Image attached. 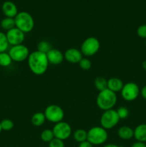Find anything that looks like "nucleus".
I'll return each mask as SVG.
<instances>
[{
	"label": "nucleus",
	"mask_w": 146,
	"mask_h": 147,
	"mask_svg": "<svg viewBox=\"0 0 146 147\" xmlns=\"http://www.w3.org/2000/svg\"><path fill=\"white\" fill-rule=\"evenodd\" d=\"M27 64L33 74L36 76H42L47 70L50 63L47 54L36 50L29 54L27 59Z\"/></svg>",
	"instance_id": "f257e3e1"
},
{
	"label": "nucleus",
	"mask_w": 146,
	"mask_h": 147,
	"mask_svg": "<svg viewBox=\"0 0 146 147\" xmlns=\"http://www.w3.org/2000/svg\"><path fill=\"white\" fill-rule=\"evenodd\" d=\"M117 100L116 93L107 88L102 91L99 92L96 98V103L100 110L104 111L113 109V107L117 103Z\"/></svg>",
	"instance_id": "f03ea898"
},
{
	"label": "nucleus",
	"mask_w": 146,
	"mask_h": 147,
	"mask_svg": "<svg viewBox=\"0 0 146 147\" xmlns=\"http://www.w3.org/2000/svg\"><path fill=\"white\" fill-rule=\"evenodd\" d=\"M15 26L17 28L21 30L25 34L31 32L34 27V20L32 16L27 11L18 12L15 17Z\"/></svg>",
	"instance_id": "7ed1b4c3"
},
{
	"label": "nucleus",
	"mask_w": 146,
	"mask_h": 147,
	"mask_svg": "<svg viewBox=\"0 0 146 147\" xmlns=\"http://www.w3.org/2000/svg\"><path fill=\"white\" fill-rule=\"evenodd\" d=\"M108 139V134L106 129L102 126H94L87 131V141L92 144L102 145Z\"/></svg>",
	"instance_id": "20e7f679"
},
{
	"label": "nucleus",
	"mask_w": 146,
	"mask_h": 147,
	"mask_svg": "<svg viewBox=\"0 0 146 147\" xmlns=\"http://www.w3.org/2000/svg\"><path fill=\"white\" fill-rule=\"evenodd\" d=\"M100 48V42L97 38L94 37H89L82 42L80 47V51L83 56L91 57L94 55Z\"/></svg>",
	"instance_id": "39448f33"
},
{
	"label": "nucleus",
	"mask_w": 146,
	"mask_h": 147,
	"mask_svg": "<svg viewBox=\"0 0 146 147\" xmlns=\"http://www.w3.org/2000/svg\"><path fill=\"white\" fill-rule=\"evenodd\" d=\"M120 120V119L116 110L110 109V110L104 111L100 117V126L104 128L106 130L111 129L117 126Z\"/></svg>",
	"instance_id": "423d86ee"
},
{
	"label": "nucleus",
	"mask_w": 146,
	"mask_h": 147,
	"mask_svg": "<svg viewBox=\"0 0 146 147\" xmlns=\"http://www.w3.org/2000/svg\"><path fill=\"white\" fill-rule=\"evenodd\" d=\"M44 116L46 120L51 123H57L62 121L64 117V112L62 107L56 104H51L44 110Z\"/></svg>",
	"instance_id": "0eeeda50"
},
{
	"label": "nucleus",
	"mask_w": 146,
	"mask_h": 147,
	"mask_svg": "<svg viewBox=\"0 0 146 147\" xmlns=\"http://www.w3.org/2000/svg\"><path fill=\"white\" fill-rule=\"evenodd\" d=\"M8 53L12 61L17 62V63L27 60L30 54L28 47L23 44L11 46Z\"/></svg>",
	"instance_id": "6e6552de"
},
{
	"label": "nucleus",
	"mask_w": 146,
	"mask_h": 147,
	"mask_svg": "<svg viewBox=\"0 0 146 147\" xmlns=\"http://www.w3.org/2000/svg\"><path fill=\"white\" fill-rule=\"evenodd\" d=\"M121 96L126 101H133L136 100L140 94L138 85L133 82H129L123 86L121 91Z\"/></svg>",
	"instance_id": "1a4fd4ad"
},
{
	"label": "nucleus",
	"mask_w": 146,
	"mask_h": 147,
	"mask_svg": "<svg viewBox=\"0 0 146 147\" xmlns=\"http://www.w3.org/2000/svg\"><path fill=\"white\" fill-rule=\"evenodd\" d=\"M52 131L54 132V137L62 141L69 139L72 135L71 126L63 121L55 123Z\"/></svg>",
	"instance_id": "9d476101"
},
{
	"label": "nucleus",
	"mask_w": 146,
	"mask_h": 147,
	"mask_svg": "<svg viewBox=\"0 0 146 147\" xmlns=\"http://www.w3.org/2000/svg\"><path fill=\"white\" fill-rule=\"evenodd\" d=\"M9 45L15 46L21 45L25 39V34L17 27L9 30L6 33Z\"/></svg>",
	"instance_id": "9b49d317"
},
{
	"label": "nucleus",
	"mask_w": 146,
	"mask_h": 147,
	"mask_svg": "<svg viewBox=\"0 0 146 147\" xmlns=\"http://www.w3.org/2000/svg\"><path fill=\"white\" fill-rule=\"evenodd\" d=\"M64 60L71 64H77L83 58V55L80 50L77 48H69L64 53Z\"/></svg>",
	"instance_id": "f8f14e48"
},
{
	"label": "nucleus",
	"mask_w": 146,
	"mask_h": 147,
	"mask_svg": "<svg viewBox=\"0 0 146 147\" xmlns=\"http://www.w3.org/2000/svg\"><path fill=\"white\" fill-rule=\"evenodd\" d=\"M47 57L48 59L49 63L51 65H54L61 64L64 60V54L60 50L54 48H52L47 53Z\"/></svg>",
	"instance_id": "ddd939ff"
},
{
	"label": "nucleus",
	"mask_w": 146,
	"mask_h": 147,
	"mask_svg": "<svg viewBox=\"0 0 146 147\" xmlns=\"http://www.w3.org/2000/svg\"><path fill=\"white\" fill-rule=\"evenodd\" d=\"M1 10L3 14L5 15V17L14 18L18 14L17 7L14 2L11 1H4L1 6Z\"/></svg>",
	"instance_id": "4468645a"
},
{
	"label": "nucleus",
	"mask_w": 146,
	"mask_h": 147,
	"mask_svg": "<svg viewBox=\"0 0 146 147\" xmlns=\"http://www.w3.org/2000/svg\"><path fill=\"white\" fill-rule=\"evenodd\" d=\"M123 86H124V83L123 80L118 78H110L107 80V89L115 93L121 91Z\"/></svg>",
	"instance_id": "2eb2a0df"
},
{
	"label": "nucleus",
	"mask_w": 146,
	"mask_h": 147,
	"mask_svg": "<svg viewBox=\"0 0 146 147\" xmlns=\"http://www.w3.org/2000/svg\"><path fill=\"white\" fill-rule=\"evenodd\" d=\"M117 136L123 140H130L134 137V129L128 126H123L117 130Z\"/></svg>",
	"instance_id": "dca6fc26"
},
{
	"label": "nucleus",
	"mask_w": 146,
	"mask_h": 147,
	"mask_svg": "<svg viewBox=\"0 0 146 147\" xmlns=\"http://www.w3.org/2000/svg\"><path fill=\"white\" fill-rule=\"evenodd\" d=\"M134 138L137 142H146V123L137 125L134 129Z\"/></svg>",
	"instance_id": "f3484780"
},
{
	"label": "nucleus",
	"mask_w": 146,
	"mask_h": 147,
	"mask_svg": "<svg viewBox=\"0 0 146 147\" xmlns=\"http://www.w3.org/2000/svg\"><path fill=\"white\" fill-rule=\"evenodd\" d=\"M46 118L43 112H37L34 113L31 118V123L35 127L42 126L46 121Z\"/></svg>",
	"instance_id": "a211bd4d"
},
{
	"label": "nucleus",
	"mask_w": 146,
	"mask_h": 147,
	"mask_svg": "<svg viewBox=\"0 0 146 147\" xmlns=\"http://www.w3.org/2000/svg\"><path fill=\"white\" fill-rule=\"evenodd\" d=\"M73 138L79 144L87 140V131L82 129H77L73 133Z\"/></svg>",
	"instance_id": "6ab92c4d"
},
{
	"label": "nucleus",
	"mask_w": 146,
	"mask_h": 147,
	"mask_svg": "<svg viewBox=\"0 0 146 147\" xmlns=\"http://www.w3.org/2000/svg\"><path fill=\"white\" fill-rule=\"evenodd\" d=\"M0 25H1V27L3 29V30H6L7 32L9 31V30L16 27L14 18L4 17V18L1 21Z\"/></svg>",
	"instance_id": "aec40b11"
},
{
	"label": "nucleus",
	"mask_w": 146,
	"mask_h": 147,
	"mask_svg": "<svg viewBox=\"0 0 146 147\" xmlns=\"http://www.w3.org/2000/svg\"><path fill=\"white\" fill-rule=\"evenodd\" d=\"M94 86L97 90L102 91L107 88V80L104 77H97L94 79Z\"/></svg>",
	"instance_id": "412c9836"
},
{
	"label": "nucleus",
	"mask_w": 146,
	"mask_h": 147,
	"mask_svg": "<svg viewBox=\"0 0 146 147\" xmlns=\"http://www.w3.org/2000/svg\"><path fill=\"white\" fill-rule=\"evenodd\" d=\"M40 138H41L42 142H46V143H50L55 137H54V134L52 129H44V130H43L42 131L41 135H40Z\"/></svg>",
	"instance_id": "4be33fe9"
},
{
	"label": "nucleus",
	"mask_w": 146,
	"mask_h": 147,
	"mask_svg": "<svg viewBox=\"0 0 146 147\" xmlns=\"http://www.w3.org/2000/svg\"><path fill=\"white\" fill-rule=\"evenodd\" d=\"M12 60L9 54L7 52L0 53V66L1 67H9L12 63Z\"/></svg>",
	"instance_id": "5701e85b"
},
{
	"label": "nucleus",
	"mask_w": 146,
	"mask_h": 147,
	"mask_svg": "<svg viewBox=\"0 0 146 147\" xmlns=\"http://www.w3.org/2000/svg\"><path fill=\"white\" fill-rule=\"evenodd\" d=\"M9 46V44L7 40L6 33L0 31V53L7 52Z\"/></svg>",
	"instance_id": "b1692460"
},
{
	"label": "nucleus",
	"mask_w": 146,
	"mask_h": 147,
	"mask_svg": "<svg viewBox=\"0 0 146 147\" xmlns=\"http://www.w3.org/2000/svg\"><path fill=\"white\" fill-rule=\"evenodd\" d=\"M37 51L45 53V54H47V53L52 49L50 43L49 42L46 41V40H41L40 42H39V43L37 44Z\"/></svg>",
	"instance_id": "393cba45"
},
{
	"label": "nucleus",
	"mask_w": 146,
	"mask_h": 147,
	"mask_svg": "<svg viewBox=\"0 0 146 147\" xmlns=\"http://www.w3.org/2000/svg\"><path fill=\"white\" fill-rule=\"evenodd\" d=\"M0 124H1V129L6 131L11 130L14 126V122L9 119H4L1 120V121H0Z\"/></svg>",
	"instance_id": "a878e982"
},
{
	"label": "nucleus",
	"mask_w": 146,
	"mask_h": 147,
	"mask_svg": "<svg viewBox=\"0 0 146 147\" xmlns=\"http://www.w3.org/2000/svg\"><path fill=\"white\" fill-rule=\"evenodd\" d=\"M78 64L80 68L83 70H89L92 67V62L87 57H83Z\"/></svg>",
	"instance_id": "bb28decb"
},
{
	"label": "nucleus",
	"mask_w": 146,
	"mask_h": 147,
	"mask_svg": "<svg viewBox=\"0 0 146 147\" xmlns=\"http://www.w3.org/2000/svg\"><path fill=\"white\" fill-rule=\"evenodd\" d=\"M117 115H118L120 119H125L128 117L129 116V110L125 106H120V108L116 110Z\"/></svg>",
	"instance_id": "cd10ccee"
},
{
	"label": "nucleus",
	"mask_w": 146,
	"mask_h": 147,
	"mask_svg": "<svg viewBox=\"0 0 146 147\" xmlns=\"http://www.w3.org/2000/svg\"><path fill=\"white\" fill-rule=\"evenodd\" d=\"M136 32L139 37L146 40V24H142L139 26Z\"/></svg>",
	"instance_id": "c85d7f7f"
},
{
	"label": "nucleus",
	"mask_w": 146,
	"mask_h": 147,
	"mask_svg": "<svg viewBox=\"0 0 146 147\" xmlns=\"http://www.w3.org/2000/svg\"><path fill=\"white\" fill-rule=\"evenodd\" d=\"M49 147H64V141L54 138L49 143Z\"/></svg>",
	"instance_id": "c756f323"
},
{
	"label": "nucleus",
	"mask_w": 146,
	"mask_h": 147,
	"mask_svg": "<svg viewBox=\"0 0 146 147\" xmlns=\"http://www.w3.org/2000/svg\"><path fill=\"white\" fill-rule=\"evenodd\" d=\"M131 147H146V144L144 143V142H137V141H136L135 143H133V144H132Z\"/></svg>",
	"instance_id": "7c9ffc66"
},
{
	"label": "nucleus",
	"mask_w": 146,
	"mask_h": 147,
	"mask_svg": "<svg viewBox=\"0 0 146 147\" xmlns=\"http://www.w3.org/2000/svg\"><path fill=\"white\" fill-rule=\"evenodd\" d=\"M78 147H93V145L87 140L85 142H83L82 143L79 144Z\"/></svg>",
	"instance_id": "2f4dec72"
},
{
	"label": "nucleus",
	"mask_w": 146,
	"mask_h": 147,
	"mask_svg": "<svg viewBox=\"0 0 146 147\" xmlns=\"http://www.w3.org/2000/svg\"><path fill=\"white\" fill-rule=\"evenodd\" d=\"M140 95H141L143 98L146 100V85L143 86L141 90H140Z\"/></svg>",
	"instance_id": "473e14b6"
},
{
	"label": "nucleus",
	"mask_w": 146,
	"mask_h": 147,
	"mask_svg": "<svg viewBox=\"0 0 146 147\" xmlns=\"http://www.w3.org/2000/svg\"><path fill=\"white\" fill-rule=\"evenodd\" d=\"M103 147H123L122 146H120V145L115 144H105Z\"/></svg>",
	"instance_id": "72a5a7b5"
},
{
	"label": "nucleus",
	"mask_w": 146,
	"mask_h": 147,
	"mask_svg": "<svg viewBox=\"0 0 146 147\" xmlns=\"http://www.w3.org/2000/svg\"><path fill=\"white\" fill-rule=\"evenodd\" d=\"M142 67H143V70L146 71V60H144V61L142 63Z\"/></svg>",
	"instance_id": "f704fd0d"
},
{
	"label": "nucleus",
	"mask_w": 146,
	"mask_h": 147,
	"mask_svg": "<svg viewBox=\"0 0 146 147\" xmlns=\"http://www.w3.org/2000/svg\"><path fill=\"white\" fill-rule=\"evenodd\" d=\"M1 131H2V129H1V124H0V133L1 132Z\"/></svg>",
	"instance_id": "c9c22d12"
},
{
	"label": "nucleus",
	"mask_w": 146,
	"mask_h": 147,
	"mask_svg": "<svg viewBox=\"0 0 146 147\" xmlns=\"http://www.w3.org/2000/svg\"><path fill=\"white\" fill-rule=\"evenodd\" d=\"M145 47H146V40H145Z\"/></svg>",
	"instance_id": "e433bc0d"
}]
</instances>
